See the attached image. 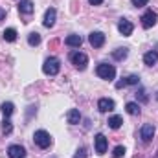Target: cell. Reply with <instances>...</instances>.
Segmentation results:
<instances>
[{
  "instance_id": "obj_1",
  "label": "cell",
  "mask_w": 158,
  "mask_h": 158,
  "mask_svg": "<svg viewBox=\"0 0 158 158\" xmlns=\"http://www.w3.org/2000/svg\"><path fill=\"white\" fill-rule=\"evenodd\" d=\"M61 70V64H59V59L57 57H48L42 64V72L46 76H57Z\"/></svg>"
},
{
  "instance_id": "obj_2",
  "label": "cell",
  "mask_w": 158,
  "mask_h": 158,
  "mask_svg": "<svg viewBox=\"0 0 158 158\" xmlns=\"http://www.w3.org/2000/svg\"><path fill=\"white\" fill-rule=\"evenodd\" d=\"M96 72H98V76L101 79H107V81H112V79L116 77V68H114L112 64H107V63L98 64Z\"/></svg>"
},
{
  "instance_id": "obj_3",
  "label": "cell",
  "mask_w": 158,
  "mask_h": 158,
  "mask_svg": "<svg viewBox=\"0 0 158 158\" xmlns=\"http://www.w3.org/2000/svg\"><path fill=\"white\" fill-rule=\"evenodd\" d=\"M70 61H72V64L76 68H79V70H85L86 64H88V57L83 52H72L70 53Z\"/></svg>"
},
{
  "instance_id": "obj_4",
  "label": "cell",
  "mask_w": 158,
  "mask_h": 158,
  "mask_svg": "<svg viewBox=\"0 0 158 158\" xmlns=\"http://www.w3.org/2000/svg\"><path fill=\"white\" fill-rule=\"evenodd\" d=\"M33 140H35V143L39 145L40 149H46V147H50V143H52V136H50L46 131H35Z\"/></svg>"
},
{
  "instance_id": "obj_5",
  "label": "cell",
  "mask_w": 158,
  "mask_h": 158,
  "mask_svg": "<svg viewBox=\"0 0 158 158\" xmlns=\"http://www.w3.org/2000/svg\"><path fill=\"white\" fill-rule=\"evenodd\" d=\"M156 22H158V15L153 9H149V11H145V13L142 15V26H143L145 30H147V28H153Z\"/></svg>"
},
{
  "instance_id": "obj_6",
  "label": "cell",
  "mask_w": 158,
  "mask_h": 158,
  "mask_svg": "<svg viewBox=\"0 0 158 158\" xmlns=\"http://www.w3.org/2000/svg\"><path fill=\"white\" fill-rule=\"evenodd\" d=\"M140 136H142V140H143L145 143H149V142L153 140V136H155V125H153V123H145V125L142 127V131H140Z\"/></svg>"
},
{
  "instance_id": "obj_7",
  "label": "cell",
  "mask_w": 158,
  "mask_h": 158,
  "mask_svg": "<svg viewBox=\"0 0 158 158\" xmlns=\"http://www.w3.org/2000/svg\"><path fill=\"white\" fill-rule=\"evenodd\" d=\"M88 42H90L94 48H101V46L105 44V35H103L101 31H92V33L88 35Z\"/></svg>"
},
{
  "instance_id": "obj_8",
  "label": "cell",
  "mask_w": 158,
  "mask_h": 158,
  "mask_svg": "<svg viewBox=\"0 0 158 158\" xmlns=\"http://www.w3.org/2000/svg\"><path fill=\"white\" fill-rule=\"evenodd\" d=\"M118 30H119V33L121 35H125V37H129L131 33H132V30H134V26L127 20V19H121L118 22Z\"/></svg>"
},
{
  "instance_id": "obj_9",
  "label": "cell",
  "mask_w": 158,
  "mask_h": 158,
  "mask_svg": "<svg viewBox=\"0 0 158 158\" xmlns=\"http://www.w3.org/2000/svg\"><path fill=\"white\" fill-rule=\"evenodd\" d=\"M98 109H99V112H110V110H114V101L109 98H101L98 101Z\"/></svg>"
},
{
  "instance_id": "obj_10",
  "label": "cell",
  "mask_w": 158,
  "mask_h": 158,
  "mask_svg": "<svg viewBox=\"0 0 158 158\" xmlns=\"http://www.w3.org/2000/svg\"><path fill=\"white\" fill-rule=\"evenodd\" d=\"M96 153L105 155L107 153V138L103 134H96Z\"/></svg>"
},
{
  "instance_id": "obj_11",
  "label": "cell",
  "mask_w": 158,
  "mask_h": 158,
  "mask_svg": "<svg viewBox=\"0 0 158 158\" xmlns=\"http://www.w3.org/2000/svg\"><path fill=\"white\" fill-rule=\"evenodd\" d=\"M7 155L9 158H26V149L22 145H11L7 149Z\"/></svg>"
},
{
  "instance_id": "obj_12",
  "label": "cell",
  "mask_w": 158,
  "mask_h": 158,
  "mask_svg": "<svg viewBox=\"0 0 158 158\" xmlns=\"http://www.w3.org/2000/svg\"><path fill=\"white\" fill-rule=\"evenodd\" d=\"M55 9L53 7H50V9H46V13H44V20H42V24L46 26V28H52L53 24H55Z\"/></svg>"
},
{
  "instance_id": "obj_13",
  "label": "cell",
  "mask_w": 158,
  "mask_h": 158,
  "mask_svg": "<svg viewBox=\"0 0 158 158\" xmlns=\"http://www.w3.org/2000/svg\"><path fill=\"white\" fill-rule=\"evenodd\" d=\"M19 11H20L22 15L33 13V2H31V0H20V2H19Z\"/></svg>"
},
{
  "instance_id": "obj_14",
  "label": "cell",
  "mask_w": 158,
  "mask_h": 158,
  "mask_svg": "<svg viewBox=\"0 0 158 158\" xmlns=\"http://www.w3.org/2000/svg\"><path fill=\"white\" fill-rule=\"evenodd\" d=\"M143 63H145L147 66H153V64H156V63H158V52H155V50L147 52V53L143 55Z\"/></svg>"
},
{
  "instance_id": "obj_15",
  "label": "cell",
  "mask_w": 158,
  "mask_h": 158,
  "mask_svg": "<svg viewBox=\"0 0 158 158\" xmlns=\"http://www.w3.org/2000/svg\"><path fill=\"white\" fill-rule=\"evenodd\" d=\"M66 119H68L70 125H77L79 121H81V114H79V110L77 109H70L68 114H66Z\"/></svg>"
},
{
  "instance_id": "obj_16",
  "label": "cell",
  "mask_w": 158,
  "mask_h": 158,
  "mask_svg": "<svg viewBox=\"0 0 158 158\" xmlns=\"http://www.w3.org/2000/svg\"><path fill=\"white\" fill-rule=\"evenodd\" d=\"M64 44H66V46H72V48H79V46L83 44V39H81L79 35H68V37L64 39Z\"/></svg>"
},
{
  "instance_id": "obj_17",
  "label": "cell",
  "mask_w": 158,
  "mask_h": 158,
  "mask_svg": "<svg viewBox=\"0 0 158 158\" xmlns=\"http://www.w3.org/2000/svg\"><path fill=\"white\" fill-rule=\"evenodd\" d=\"M127 55H129V50H127V48H118V50L112 52V57H114L116 61H123Z\"/></svg>"
},
{
  "instance_id": "obj_18",
  "label": "cell",
  "mask_w": 158,
  "mask_h": 158,
  "mask_svg": "<svg viewBox=\"0 0 158 158\" xmlns=\"http://www.w3.org/2000/svg\"><path fill=\"white\" fill-rule=\"evenodd\" d=\"M0 109H2V112H4V116H6V118H9V116L15 112V105H13V103H9V101H7V103H2V107H0Z\"/></svg>"
},
{
  "instance_id": "obj_19",
  "label": "cell",
  "mask_w": 158,
  "mask_h": 158,
  "mask_svg": "<svg viewBox=\"0 0 158 158\" xmlns=\"http://www.w3.org/2000/svg\"><path fill=\"white\" fill-rule=\"evenodd\" d=\"M125 109H127V112H129L131 116L140 114V105H138V103H132V101H131V103H127V105H125Z\"/></svg>"
},
{
  "instance_id": "obj_20",
  "label": "cell",
  "mask_w": 158,
  "mask_h": 158,
  "mask_svg": "<svg viewBox=\"0 0 158 158\" xmlns=\"http://www.w3.org/2000/svg\"><path fill=\"white\" fill-rule=\"evenodd\" d=\"M4 39L7 40V42H15V40H17V30L7 28V30L4 31Z\"/></svg>"
},
{
  "instance_id": "obj_21",
  "label": "cell",
  "mask_w": 158,
  "mask_h": 158,
  "mask_svg": "<svg viewBox=\"0 0 158 158\" xmlns=\"http://www.w3.org/2000/svg\"><path fill=\"white\" fill-rule=\"evenodd\" d=\"M109 127L110 129H119L121 127V123H123V119H121V116H112V118H109Z\"/></svg>"
},
{
  "instance_id": "obj_22",
  "label": "cell",
  "mask_w": 158,
  "mask_h": 158,
  "mask_svg": "<svg viewBox=\"0 0 158 158\" xmlns=\"http://www.w3.org/2000/svg\"><path fill=\"white\" fill-rule=\"evenodd\" d=\"M28 42H30V46H37V44H40V35L39 33H30L28 35Z\"/></svg>"
},
{
  "instance_id": "obj_23",
  "label": "cell",
  "mask_w": 158,
  "mask_h": 158,
  "mask_svg": "<svg viewBox=\"0 0 158 158\" xmlns=\"http://www.w3.org/2000/svg\"><path fill=\"white\" fill-rule=\"evenodd\" d=\"M11 131H13V123L6 118L2 121V132H4V134H11Z\"/></svg>"
},
{
  "instance_id": "obj_24",
  "label": "cell",
  "mask_w": 158,
  "mask_h": 158,
  "mask_svg": "<svg viewBox=\"0 0 158 158\" xmlns=\"http://www.w3.org/2000/svg\"><path fill=\"white\" fill-rule=\"evenodd\" d=\"M136 98H138L142 103H147V101H149V98H147V92H145L143 88H140V90L136 92Z\"/></svg>"
},
{
  "instance_id": "obj_25",
  "label": "cell",
  "mask_w": 158,
  "mask_h": 158,
  "mask_svg": "<svg viewBox=\"0 0 158 158\" xmlns=\"http://www.w3.org/2000/svg\"><path fill=\"white\" fill-rule=\"evenodd\" d=\"M123 155H125V147H123V145L114 147V151H112V156H114V158H121Z\"/></svg>"
},
{
  "instance_id": "obj_26",
  "label": "cell",
  "mask_w": 158,
  "mask_h": 158,
  "mask_svg": "<svg viewBox=\"0 0 158 158\" xmlns=\"http://www.w3.org/2000/svg\"><path fill=\"white\" fill-rule=\"evenodd\" d=\"M125 83H127V85H140V77H138L136 74H132V76L125 77Z\"/></svg>"
},
{
  "instance_id": "obj_27",
  "label": "cell",
  "mask_w": 158,
  "mask_h": 158,
  "mask_svg": "<svg viewBox=\"0 0 158 158\" xmlns=\"http://www.w3.org/2000/svg\"><path fill=\"white\" fill-rule=\"evenodd\" d=\"M74 158H86V147H79L76 151V155H74Z\"/></svg>"
},
{
  "instance_id": "obj_28",
  "label": "cell",
  "mask_w": 158,
  "mask_h": 158,
  "mask_svg": "<svg viewBox=\"0 0 158 158\" xmlns=\"http://www.w3.org/2000/svg\"><path fill=\"white\" fill-rule=\"evenodd\" d=\"M131 2H132V6H134V7H143V6H147V2H149V0H131Z\"/></svg>"
},
{
  "instance_id": "obj_29",
  "label": "cell",
  "mask_w": 158,
  "mask_h": 158,
  "mask_svg": "<svg viewBox=\"0 0 158 158\" xmlns=\"http://www.w3.org/2000/svg\"><path fill=\"white\" fill-rule=\"evenodd\" d=\"M92 6H99V4H103V0H88Z\"/></svg>"
},
{
  "instance_id": "obj_30",
  "label": "cell",
  "mask_w": 158,
  "mask_h": 158,
  "mask_svg": "<svg viewBox=\"0 0 158 158\" xmlns=\"http://www.w3.org/2000/svg\"><path fill=\"white\" fill-rule=\"evenodd\" d=\"M4 19H6V11H4V9H2V7H0V22H2V20H4Z\"/></svg>"
},
{
  "instance_id": "obj_31",
  "label": "cell",
  "mask_w": 158,
  "mask_h": 158,
  "mask_svg": "<svg viewBox=\"0 0 158 158\" xmlns=\"http://www.w3.org/2000/svg\"><path fill=\"white\" fill-rule=\"evenodd\" d=\"M156 99H158V94H156Z\"/></svg>"
}]
</instances>
